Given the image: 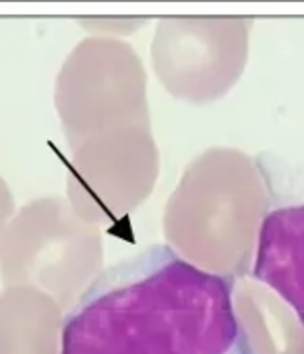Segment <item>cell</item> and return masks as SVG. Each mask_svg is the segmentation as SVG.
<instances>
[{"instance_id": "obj_1", "label": "cell", "mask_w": 304, "mask_h": 354, "mask_svg": "<svg viewBox=\"0 0 304 354\" xmlns=\"http://www.w3.org/2000/svg\"><path fill=\"white\" fill-rule=\"evenodd\" d=\"M232 284L147 247L99 272L62 322L60 354H251Z\"/></svg>"}, {"instance_id": "obj_2", "label": "cell", "mask_w": 304, "mask_h": 354, "mask_svg": "<svg viewBox=\"0 0 304 354\" xmlns=\"http://www.w3.org/2000/svg\"><path fill=\"white\" fill-rule=\"evenodd\" d=\"M269 212L261 164L236 147H209L187 166L166 205L168 247L201 272L245 280Z\"/></svg>"}, {"instance_id": "obj_3", "label": "cell", "mask_w": 304, "mask_h": 354, "mask_svg": "<svg viewBox=\"0 0 304 354\" xmlns=\"http://www.w3.org/2000/svg\"><path fill=\"white\" fill-rule=\"evenodd\" d=\"M253 19H164L153 37V64L164 87L178 100L205 106L240 81L251 48Z\"/></svg>"}, {"instance_id": "obj_4", "label": "cell", "mask_w": 304, "mask_h": 354, "mask_svg": "<svg viewBox=\"0 0 304 354\" xmlns=\"http://www.w3.org/2000/svg\"><path fill=\"white\" fill-rule=\"evenodd\" d=\"M155 176L158 151L149 131L141 124L110 131L85 156L87 205L120 214L145 199Z\"/></svg>"}, {"instance_id": "obj_5", "label": "cell", "mask_w": 304, "mask_h": 354, "mask_svg": "<svg viewBox=\"0 0 304 354\" xmlns=\"http://www.w3.org/2000/svg\"><path fill=\"white\" fill-rule=\"evenodd\" d=\"M251 276L278 295L304 326V203L267 214Z\"/></svg>"}, {"instance_id": "obj_6", "label": "cell", "mask_w": 304, "mask_h": 354, "mask_svg": "<svg viewBox=\"0 0 304 354\" xmlns=\"http://www.w3.org/2000/svg\"><path fill=\"white\" fill-rule=\"evenodd\" d=\"M232 305L251 354H304V326L294 311L255 280L232 284Z\"/></svg>"}]
</instances>
